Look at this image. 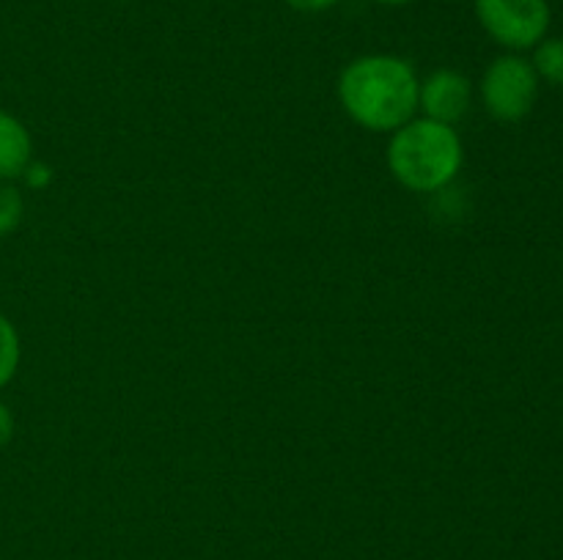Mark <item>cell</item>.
<instances>
[{
	"label": "cell",
	"instance_id": "9",
	"mask_svg": "<svg viewBox=\"0 0 563 560\" xmlns=\"http://www.w3.org/2000/svg\"><path fill=\"white\" fill-rule=\"evenodd\" d=\"M22 212H25V203H22L20 190L0 181V236H9L22 223Z\"/></svg>",
	"mask_w": 563,
	"mask_h": 560
},
{
	"label": "cell",
	"instance_id": "2",
	"mask_svg": "<svg viewBox=\"0 0 563 560\" xmlns=\"http://www.w3.org/2000/svg\"><path fill=\"white\" fill-rule=\"evenodd\" d=\"M462 141L451 124L412 119L394 132L388 146L390 173L412 192H434L462 170Z\"/></svg>",
	"mask_w": 563,
	"mask_h": 560
},
{
	"label": "cell",
	"instance_id": "6",
	"mask_svg": "<svg viewBox=\"0 0 563 560\" xmlns=\"http://www.w3.org/2000/svg\"><path fill=\"white\" fill-rule=\"evenodd\" d=\"M33 141L27 126L16 115L0 110V181L22 179L33 163Z\"/></svg>",
	"mask_w": 563,
	"mask_h": 560
},
{
	"label": "cell",
	"instance_id": "13",
	"mask_svg": "<svg viewBox=\"0 0 563 560\" xmlns=\"http://www.w3.org/2000/svg\"><path fill=\"white\" fill-rule=\"evenodd\" d=\"M374 3H383V5H405V3H412V0H374Z\"/></svg>",
	"mask_w": 563,
	"mask_h": 560
},
{
	"label": "cell",
	"instance_id": "3",
	"mask_svg": "<svg viewBox=\"0 0 563 560\" xmlns=\"http://www.w3.org/2000/svg\"><path fill=\"white\" fill-rule=\"evenodd\" d=\"M539 97V75L522 55H500L489 64L482 80V99L498 121H520L533 110Z\"/></svg>",
	"mask_w": 563,
	"mask_h": 560
},
{
	"label": "cell",
	"instance_id": "1",
	"mask_svg": "<svg viewBox=\"0 0 563 560\" xmlns=\"http://www.w3.org/2000/svg\"><path fill=\"white\" fill-rule=\"evenodd\" d=\"M418 77L405 58L363 55L339 77V102L355 124L372 132H396L418 110Z\"/></svg>",
	"mask_w": 563,
	"mask_h": 560
},
{
	"label": "cell",
	"instance_id": "5",
	"mask_svg": "<svg viewBox=\"0 0 563 560\" xmlns=\"http://www.w3.org/2000/svg\"><path fill=\"white\" fill-rule=\"evenodd\" d=\"M473 99V86L462 71L438 69L418 86V108L427 119L440 124H456L467 113Z\"/></svg>",
	"mask_w": 563,
	"mask_h": 560
},
{
	"label": "cell",
	"instance_id": "8",
	"mask_svg": "<svg viewBox=\"0 0 563 560\" xmlns=\"http://www.w3.org/2000/svg\"><path fill=\"white\" fill-rule=\"evenodd\" d=\"M20 357H22V346H20V335H16V327L9 322V318L0 313V388L14 379L16 368H20Z\"/></svg>",
	"mask_w": 563,
	"mask_h": 560
},
{
	"label": "cell",
	"instance_id": "12",
	"mask_svg": "<svg viewBox=\"0 0 563 560\" xmlns=\"http://www.w3.org/2000/svg\"><path fill=\"white\" fill-rule=\"evenodd\" d=\"M11 437H14V417H11L9 406L0 401V448H5L11 443Z\"/></svg>",
	"mask_w": 563,
	"mask_h": 560
},
{
	"label": "cell",
	"instance_id": "4",
	"mask_svg": "<svg viewBox=\"0 0 563 560\" xmlns=\"http://www.w3.org/2000/svg\"><path fill=\"white\" fill-rule=\"evenodd\" d=\"M484 31L509 49H531L550 31L548 0H476Z\"/></svg>",
	"mask_w": 563,
	"mask_h": 560
},
{
	"label": "cell",
	"instance_id": "11",
	"mask_svg": "<svg viewBox=\"0 0 563 560\" xmlns=\"http://www.w3.org/2000/svg\"><path fill=\"white\" fill-rule=\"evenodd\" d=\"M339 0H286V5H291L295 11H306V14H319V11H328Z\"/></svg>",
	"mask_w": 563,
	"mask_h": 560
},
{
	"label": "cell",
	"instance_id": "10",
	"mask_svg": "<svg viewBox=\"0 0 563 560\" xmlns=\"http://www.w3.org/2000/svg\"><path fill=\"white\" fill-rule=\"evenodd\" d=\"M22 179L27 181V187H38V190H42V187H47L49 179H53V170L44 163H31L25 168V173H22Z\"/></svg>",
	"mask_w": 563,
	"mask_h": 560
},
{
	"label": "cell",
	"instance_id": "7",
	"mask_svg": "<svg viewBox=\"0 0 563 560\" xmlns=\"http://www.w3.org/2000/svg\"><path fill=\"white\" fill-rule=\"evenodd\" d=\"M533 69H537L539 80H548L553 86L563 88V36L542 38L533 47Z\"/></svg>",
	"mask_w": 563,
	"mask_h": 560
}]
</instances>
